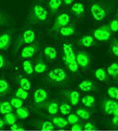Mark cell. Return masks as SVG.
Wrapping results in <instances>:
<instances>
[{
	"instance_id": "4316f807",
	"label": "cell",
	"mask_w": 118,
	"mask_h": 131,
	"mask_svg": "<svg viewBox=\"0 0 118 131\" xmlns=\"http://www.w3.org/2000/svg\"><path fill=\"white\" fill-rule=\"evenodd\" d=\"M75 114L80 118V120L88 121L91 118V111L89 109L85 108V107H80V108L76 109V113Z\"/></svg>"
},
{
	"instance_id": "f907efd6",
	"label": "cell",
	"mask_w": 118,
	"mask_h": 131,
	"mask_svg": "<svg viewBox=\"0 0 118 131\" xmlns=\"http://www.w3.org/2000/svg\"><path fill=\"white\" fill-rule=\"evenodd\" d=\"M42 1H45V0H42Z\"/></svg>"
},
{
	"instance_id": "5b68a950",
	"label": "cell",
	"mask_w": 118,
	"mask_h": 131,
	"mask_svg": "<svg viewBox=\"0 0 118 131\" xmlns=\"http://www.w3.org/2000/svg\"><path fill=\"white\" fill-rule=\"evenodd\" d=\"M89 12L94 21L102 22L107 17L110 10L106 3L101 1H93L89 4Z\"/></svg>"
},
{
	"instance_id": "d6986e66",
	"label": "cell",
	"mask_w": 118,
	"mask_h": 131,
	"mask_svg": "<svg viewBox=\"0 0 118 131\" xmlns=\"http://www.w3.org/2000/svg\"><path fill=\"white\" fill-rule=\"evenodd\" d=\"M71 14L74 15L77 18H83L85 13V6L83 2H76L71 7Z\"/></svg>"
},
{
	"instance_id": "1f68e13d",
	"label": "cell",
	"mask_w": 118,
	"mask_h": 131,
	"mask_svg": "<svg viewBox=\"0 0 118 131\" xmlns=\"http://www.w3.org/2000/svg\"><path fill=\"white\" fill-rule=\"evenodd\" d=\"M15 115H16V117H17V119H20V120H26V119L30 116V111L27 107L22 106V107H20V108L15 109Z\"/></svg>"
},
{
	"instance_id": "30bf717a",
	"label": "cell",
	"mask_w": 118,
	"mask_h": 131,
	"mask_svg": "<svg viewBox=\"0 0 118 131\" xmlns=\"http://www.w3.org/2000/svg\"><path fill=\"white\" fill-rule=\"evenodd\" d=\"M48 99V90L43 87H37L34 90L33 101L35 105L42 107Z\"/></svg>"
},
{
	"instance_id": "2e32d148",
	"label": "cell",
	"mask_w": 118,
	"mask_h": 131,
	"mask_svg": "<svg viewBox=\"0 0 118 131\" xmlns=\"http://www.w3.org/2000/svg\"><path fill=\"white\" fill-rule=\"evenodd\" d=\"M15 80L16 81V83L18 84V87L23 88L28 92L32 90V82L25 76L20 75V74H16V75H15Z\"/></svg>"
},
{
	"instance_id": "681fc988",
	"label": "cell",
	"mask_w": 118,
	"mask_h": 131,
	"mask_svg": "<svg viewBox=\"0 0 118 131\" xmlns=\"http://www.w3.org/2000/svg\"><path fill=\"white\" fill-rule=\"evenodd\" d=\"M41 131H44V130H41Z\"/></svg>"
},
{
	"instance_id": "52a82bcc",
	"label": "cell",
	"mask_w": 118,
	"mask_h": 131,
	"mask_svg": "<svg viewBox=\"0 0 118 131\" xmlns=\"http://www.w3.org/2000/svg\"><path fill=\"white\" fill-rule=\"evenodd\" d=\"M40 46H41L40 42H37V41L32 44H29V45L23 46L19 50V57H20V58L29 59L31 58H34L40 51Z\"/></svg>"
},
{
	"instance_id": "8992f818",
	"label": "cell",
	"mask_w": 118,
	"mask_h": 131,
	"mask_svg": "<svg viewBox=\"0 0 118 131\" xmlns=\"http://www.w3.org/2000/svg\"><path fill=\"white\" fill-rule=\"evenodd\" d=\"M91 36L99 42H107L111 38V32L107 25H102L93 30Z\"/></svg>"
},
{
	"instance_id": "4dcf8cb0",
	"label": "cell",
	"mask_w": 118,
	"mask_h": 131,
	"mask_svg": "<svg viewBox=\"0 0 118 131\" xmlns=\"http://www.w3.org/2000/svg\"><path fill=\"white\" fill-rule=\"evenodd\" d=\"M3 121H4V123H5V125L11 126L12 124H14L16 123L17 117L15 115V113L10 112V113H7V114L3 115Z\"/></svg>"
},
{
	"instance_id": "484cf974",
	"label": "cell",
	"mask_w": 118,
	"mask_h": 131,
	"mask_svg": "<svg viewBox=\"0 0 118 131\" xmlns=\"http://www.w3.org/2000/svg\"><path fill=\"white\" fill-rule=\"evenodd\" d=\"M94 77L95 79L100 82H107L109 80V76L107 74V71L104 68H98L94 72Z\"/></svg>"
},
{
	"instance_id": "74e56055",
	"label": "cell",
	"mask_w": 118,
	"mask_h": 131,
	"mask_svg": "<svg viewBox=\"0 0 118 131\" xmlns=\"http://www.w3.org/2000/svg\"><path fill=\"white\" fill-rule=\"evenodd\" d=\"M9 102H10V104L12 105L13 108H15V109H17V108H20V107H22L24 106V103H23V101L21 100H19L18 98H16V97H12L10 100H9Z\"/></svg>"
},
{
	"instance_id": "3957f363",
	"label": "cell",
	"mask_w": 118,
	"mask_h": 131,
	"mask_svg": "<svg viewBox=\"0 0 118 131\" xmlns=\"http://www.w3.org/2000/svg\"><path fill=\"white\" fill-rule=\"evenodd\" d=\"M63 50V60L66 67L72 73H77L79 71V66L76 62V52L74 50L73 45L69 42H64L62 45Z\"/></svg>"
},
{
	"instance_id": "8d00e7d4",
	"label": "cell",
	"mask_w": 118,
	"mask_h": 131,
	"mask_svg": "<svg viewBox=\"0 0 118 131\" xmlns=\"http://www.w3.org/2000/svg\"><path fill=\"white\" fill-rule=\"evenodd\" d=\"M107 95L109 99L117 101L118 100V88L116 86H111L107 89Z\"/></svg>"
},
{
	"instance_id": "60d3db41",
	"label": "cell",
	"mask_w": 118,
	"mask_h": 131,
	"mask_svg": "<svg viewBox=\"0 0 118 131\" xmlns=\"http://www.w3.org/2000/svg\"><path fill=\"white\" fill-rule=\"evenodd\" d=\"M9 66H10V64H9L7 58H5V56L2 53H0V70L6 69Z\"/></svg>"
},
{
	"instance_id": "e575fe53",
	"label": "cell",
	"mask_w": 118,
	"mask_h": 131,
	"mask_svg": "<svg viewBox=\"0 0 118 131\" xmlns=\"http://www.w3.org/2000/svg\"><path fill=\"white\" fill-rule=\"evenodd\" d=\"M14 96L16 97V98H18L19 100H21V101H26V100L28 99V97H29V93H28V91L25 90V89H23V88H21V87H18V88H16V90L15 91Z\"/></svg>"
},
{
	"instance_id": "9a60e30c",
	"label": "cell",
	"mask_w": 118,
	"mask_h": 131,
	"mask_svg": "<svg viewBox=\"0 0 118 131\" xmlns=\"http://www.w3.org/2000/svg\"><path fill=\"white\" fill-rule=\"evenodd\" d=\"M78 88L79 90L82 92H85V93H88V92H93L97 89L96 84L93 82L92 80H82L79 84H78Z\"/></svg>"
},
{
	"instance_id": "d6a6232c",
	"label": "cell",
	"mask_w": 118,
	"mask_h": 131,
	"mask_svg": "<svg viewBox=\"0 0 118 131\" xmlns=\"http://www.w3.org/2000/svg\"><path fill=\"white\" fill-rule=\"evenodd\" d=\"M71 110H72V108H71V104L69 102H63L59 104V111L61 112L62 115H63V116L69 115L71 113Z\"/></svg>"
},
{
	"instance_id": "ffe728a7",
	"label": "cell",
	"mask_w": 118,
	"mask_h": 131,
	"mask_svg": "<svg viewBox=\"0 0 118 131\" xmlns=\"http://www.w3.org/2000/svg\"><path fill=\"white\" fill-rule=\"evenodd\" d=\"M43 107L46 110V112L51 116H55L59 112V102L57 100H52V101L46 102L43 104Z\"/></svg>"
},
{
	"instance_id": "7dc6e473",
	"label": "cell",
	"mask_w": 118,
	"mask_h": 131,
	"mask_svg": "<svg viewBox=\"0 0 118 131\" xmlns=\"http://www.w3.org/2000/svg\"><path fill=\"white\" fill-rule=\"evenodd\" d=\"M75 0H62V2H63L64 6H70L74 3Z\"/></svg>"
},
{
	"instance_id": "ee69618b",
	"label": "cell",
	"mask_w": 118,
	"mask_h": 131,
	"mask_svg": "<svg viewBox=\"0 0 118 131\" xmlns=\"http://www.w3.org/2000/svg\"><path fill=\"white\" fill-rule=\"evenodd\" d=\"M111 127L117 128L118 127V114H113L112 118L111 120Z\"/></svg>"
},
{
	"instance_id": "f6af8a7d",
	"label": "cell",
	"mask_w": 118,
	"mask_h": 131,
	"mask_svg": "<svg viewBox=\"0 0 118 131\" xmlns=\"http://www.w3.org/2000/svg\"><path fill=\"white\" fill-rule=\"evenodd\" d=\"M10 128L12 130H23V129H25V127L22 125V124H19V123H15V124H12Z\"/></svg>"
},
{
	"instance_id": "7bdbcfd3",
	"label": "cell",
	"mask_w": 118,
	"mask_h": 131,
	"mask_svg": "<svg viewBox=\"0 0 118 131\" xmlns=\"http://www.w3.org/2000/svg\"><path fill=\"white\" fill-rule=\"evenodd\" d=\"M83 129L84 130H94V129H96V125L93 123H91V122H86V123H85V124H83Z\"/></svg>"
},
{
	"instance_id": "d590c367",
	"label": "cell",
	"mask_w": 118,
	"mask_h": 131,
	"mask_svg": "<svg viewBox=\"0 0 118 131\" xmlns=\"http://www.w3.org/2000/svg\"><path fill=\"white\" fill-rule=\"evenodd\" d=\"M110 53L113 58H117L118 56V42L117 39L113 37L110 44Z\"/></svg>"
},
{
	"instance_id": "6da1fadb",
	"label": "cell",
	"mask_w": 118,
	"mask_h": 131,
	"mask_svg": "<svg viewBox=\"0 0 118 131\" xmlns=\"http://www.w3.org/2000/svg\"><path fill=\"white\" fill-rule=\"evenodd\" d=\"M48 17H49V12L47 9L41 4L36 3L30 8L26 22L29 25H37L46 22Z\"/></svg>"
},
{
	"instance_id": "b9f144b4",
	"label": "cell",
	"mask_w": 118,
	"mask_h": 131,
	"mask_svg": "<svg viewBox=\"0 0 118 131\" xmlns=\"http://www.w3.org/2000/svg\"><path fill=\"white\" fill-rule=\"evenodd\" d=\"M9 22H10L9 16L7 15H5L4 13H2V12H0V26L8 25Z\"/></svg>"
},
{
	"instance_id": "836d02e7",
	"label": "cell",
	"mask_w": 118,
	"mask_h": 131,
	"mask_svg": "<svg viewBox=\"0 0 118 131\" xmlns=\"http://www.w3.org/2000/svg\"><path fill=\"white\" fill-rule=\"evenodd\" d=\"M10 112H13V107L9 101H0V114L5 115Z\"/></svg>"
},
{
	"instance_id": "f1b7e54d",
	"label": "cell",
	"mask_w": 118,
	"mask_h": 131,
	"mask_svg": "<svg viewBox=\"0 0 118 131\" xmlns=\"http://www.w3.org/2000/svg\"><path fill=\"white\" fill-rule=\"evenodd\" d=\"M23 72L27 75V76H32L34 74V67L33 63L29 59H23L22 64H21Z\"/></svg>"
},
{
	"instance_id": "277c9868",
	"label": "cell",
	"mask_w": 118,
	"mask_h": 131,
	"mask_svg": "<svg viewBox=\"0 0 118 131\" xmlns=\"http://www.w3.org/2000/svg\"><path fill=\"white\" fill-rule=\"evenodd\" d=\"M44 80L45 82L53 85H63L68 81V75L64 68L57 66L48 71Z\"/></svg>"
},
{
	"instance_id": "f35d334b",
	"label": "cell",
	"mask_w": 118,
	"mask_h": 131,
	"mask_svg": "<svg viewBox=\"0 0 118 131\" xmlns=\"http://www.w3.org/2000/svg\"><path fill=\"white\" fill-rule=\"evenodd\" d=\"M109 28L111 30V33H117V30H118V21H117V18H116V16H115L113 19H111L110 23H109Z\"/></svg>"
},
{
	"instance_id": "9c48e42d",
	"label": "cell",
	"mask_w": 118,
	"mask_h": 131,
	"mask_svg": "<svg viewBox=\"0 0 118 131\" xmlns=\"http://www.w3.org/2000/svg\"><path fill=\"white\" fill-rule=\"evenodd\" d=\"M71 22L70 15L66 14V13H61L57 15V17L55 18V21L53 23L52 26L51 32L52 33H57L59 32V30L63 28L64 26H66L67 24H69Z\"/></svg>"
},
{
	"instance_id": "ac0fdd59",
	"label": "cell",
	"mask_w": 118,
	"mask_h": 131,
	"mask_svg": "<svg viewBox=\"0 0 118 131\" xmlns=\"http://www.w3.org/2000/svg\"><path fill=\"white\" fill-rule=\"evenodd\" d=\"M59 35L63 37H68L71 36H74L76 34V24L74 21H71L69 24L64 26L63 28L59 30Z\"/></svg>"
},
{
	"instance_id": "7a4b0ae2",
	"label": "cell",
	"mask_w": 118,
	"mask_h": 131,
	"mask_svg": "<svg viewBox=\"0 0 118 131\" xmlns=\"http://www.w3.org/2000/svg\"><path fill=\"white\" fill-rule=\"evenodd\" d=\"M37 38V33L36 30L34 29L22 30L17 35V37H16V38L15 40L14 53L16 54L23 46H26V45H29V44L36 42Z\"/></svg>"
},
{
	"instance_id": "603a6c76",
	"label": "cell",
	"mask_w": 118,
	"mask_h": 131,
	"mask_svg": "<svg viewBox=\"0 0 118 131\" xmlns=\"http://www.w3.org/2000/svg\"><path fill=\"white\" fill-rule=\"evenodd\" d=\"M11 91V84L8 80L3 77H0V97H6Z\"/></svg>"
},
{
	"instance_id": "e0dca14e",
	"label": "cell",
	"mask_w": 118,
	"mask_h": 131,
	"mask_svg": "<svg viewBox=\"0 0 118 131\" xmlns=\"http://www.w3.org/2000/svg\"><path fill=\"white\" fill-rule=\"evenodd\" d=\"M33 67H34V72L36 74H44L49 70L47 63L44 61V59L41 58V57H38L37 58V60L34 63Z\"/></svg>"
},
{
	"instance_id": "83f0119b",
	"label": "cell",
	"mask_w": 118,
	"mask_h": 131,
	"mask_svg": "<svg viewBox=\"0 0 118 131\" xmlns=\"http://www.w3.org/2000/svg\"><path fill=\"white\" fill-rule=\"evenodd\" d=\"M107 74L109 77H111L112 80H117L118 78V65L116 62H112L107 68Z\"/></svg>"
},
{
	"instance_id": "5bb4252c",
	"label": "cell",
	"mask_w": 118,
	"mask_h": 131,
	"mask_svg": "<svg viewBox=\"0 0 118 131\" xmlns=\"http://www.w3.org/2000/svg\"><path fill=\"white\" fill-rule=\"evenodd\" d=\"M63 95L65 97L68 102L71 104V106H76L80 102V93L77 90L74 89H68L64 90L63 92Z\"/></svg>"
},
{
	"instance_id": "ab89813d",
	"label": "cell",
	"mask_w": 118,
	"mask_h": 131,
	"mask_svg": "<svg viewBox=\"0 0 118 131\" xmlns=\"http://www.w3.org/2000/svg\"><path fill=\"white\" fill-rule=\"evenodd\" d=\"M66 121L67 123H68V124H77V123H80V118L76 114L70 113L69 115H67Z\"/></svg>"
},
{
	"instance_id": "c3c4849f",
	"label": "cell",
	"mask_w": 118,
	"mask_h": 131,
	"mask_svg": "<svg viewBox=\"0 0 118 131\" xmlns=\"http://www.w3.org/2000/svg\"><path fill=\"white\" fill-rule=\"evenodd\" d=\"M5 127V123L2 118H0V129H3Z\"/></svg>"
},
{
	"instance_id": "cb8c5ba5",
	"label": "cell",
	"mask_w": 118,
	"mask_h": 131,
	"mask_svg": "<svg viewBox=\"0 0 118 131\" xmlns=\"http://www.w3.org/2000/svg\"><path fill=\"white\" fill-rule=\"evenodd\" d=\"M50 122L53 124V125L55 127H58V128H66L68 126V123H67L66 119L61 116L51 117Z\"/></svg>"
},
{
	"instance_id": "d4e9b609",
	"label": "cell",
	"mask_w": 118,
	"mask_h": 131,
	"mask_svg": "<svg viewBox=\"0 0 118 131\" xmlns=\"http://www.w3.org/2000/svg\"><path fill=\"white\" fill-rule=\"evenodd\" d=\"M62 6V0H49L48 2V12L51 15H56Z\"/></svg>"
},
{
	"instance_id": "8fae6325",
	"label": "cell",
	"mask_w": 118,
	"mask_h": 131,
	"mask_svg": "<svg viewBox=\"0 0 118 131\" xmlns=\"http://www.w3.org/2000/svg\"><path fill=\"white\" fill-rule=\"evenodd\" d=\"M102 109H103V112L109 116H112L113 114H118L117 102L111 99H105L102 103Z\"/></svg>"
},
{
	"instance_id": "7c38bea8",
	"label": "cell",
	"mask_w": 118,
	"mask_h": 131,
	"mask_svg": "<svg viewBox=\"0 0 118 131\" xmlns=\"http://www.w3.org/2000/svg\"><path fill=\"white\" fill-rule=\"evenodd\" d=\"M13 33L11 31H6L0 34V52L7 51L11 47Z\"/></svg>"
},
{
	"instance_id": "bcb514c9",
	"label": "cell",
	"mask_w": 118,
	"mask_h": 131,
	"mask_svg": "<svg viewBox=\"0 0 118 131\" xmlns=\"http://www.w3.org/2000/svg\"><path fill=\"white\" fill-rule=\"evenodd\" d=\"M70 128L72 130H76V131H82L83 130V124L81 123H77V124H71Z\"/></svg>"
},
{
	"instance_id": "f546056e",
	"label": "cell",
	"mask_w": 118,
	"mask_h": 131,
	"mask_svg": "<svg viewBox=\"0 0 118 131\" xmlns=\"http://www.w3.org/2000/svg\"><path fill=\"white\" fill-rule=\"evenodd\" d=\"M37 127L40 130H44V131H49L55 129V126L53 125L50 121H38L37 122Z\"/></svg>"
},
{
	"instance_id": "4fadbf2b",
	"label": "cell",
	"mask_w": 118,
	"mask_h": 131,
	"mask_svg": "<svg viewBox=\"0 0 118 131\" xmlns=\"http://www.w3.org/2000/svg\"><path fill=\"white\" fill-rule=\"evenodd\" d=\"M42 55L47 60L49 61H54L58 58V48L56 45H45L42 49Z\"/></svg>"
},
{
	"instance_id": "ba28073f",
	"label": "cell",
	"mask_w": 118,
	"mask_h": 131,
	"mask_svg": "<svg viewBox=\"0 0 118 131\" xmlns=\"http://www.w3.org/2000/svg\"><path fill=\"white\" fill-rule=\"evenodd\" d=\"M76 62L79 68L83 70H87L91 64V55L88 52L79 50L76 52Z\"/></svg>"
},
{
	"instance_id": "44dd1931",
	"label": "cell",
	"mask_w": 118,
	"mask_h": 131,
	"mask_svg": "<svg viewBox=\"0 0 118 131\" xmlns=\"http://www.w3.org/2000/svg\"><path fill=\"white\" fill-rule=\"evenodd\" d=\"M79 45L84 49H90L94 46L95 40L91 35H84L79 39Z\"/></svg>"
},
{
	"instance_id": "7402d4cb",
	"label": "cell",
	"mask_w": 118,
	"mask_h": 131,
	"mask_svg": "<svg viewBox=\"0 0 118 131\" xmlns=\"http://www.w3.org/2000/svg\"><path fill=\"white\" fill-rule=\"evenodd\" d=\"M81 103L85 108H94L96 104V97L95 95L87 94L85 95L81 100Z\"/></svg>"
}]
</instances>
